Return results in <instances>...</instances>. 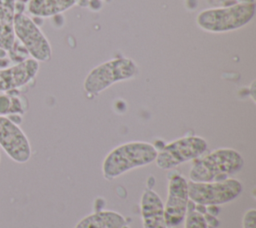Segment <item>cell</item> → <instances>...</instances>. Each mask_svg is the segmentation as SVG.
Masks as SVG:
<instances>
[{
  "label": "cell",
  "instance_id": "6da1fadb",
  "mask_svg": "<svg viewBox=\"0 0 256 228\" xmlns=\"http://www.w3.org/2000/svg\"><path fill=\"white\" fill-rule=\"evenodd\" d=\"M157 149L143 141H132L121 144L111 150L102 164L105 178L114 179L134 168L146 166L155 161Z\"/></svg>",
  "mask_w": 256,
  "mask_h": 228
},
{
  "label": "cell",
  "instance_id": "7a4b0ae2",
  "mask_svg": "<svg viewBox=\"0 0 256 228\" xmlns=\"http://www.w3.org/2000/svg\"><path fill=\"white\" fill-rule=\"evenodd\" d=\"M254 2H242L225 7L201 11L196 17L197 25L210 33H224L248 24L255 15Z\"/></svg>",
  "mask_w": 256,
  "mask_h": 228
},
{
  "label": "cell",
  "instance_id": "3957f363",
  "mask_svg": "<svg viewBox=\"0 0 256 228\" xmlns=\"http://www.w3.org/2000/svg\"><path fill=\"white\" fill-rule=\"evenodd\" d=\"M244 166L242 155L232 148H219L196 160L189 172L193 182H210L239 172Z\"/></svg>",
  "mask_w": 256,
  "mask_h": 228
},
{
  "label": "cell",
  "instance_id": "277c9868",
  "mask_svg": "<svg viewBox=\"0 0 256 228\" xmlns=\"http://www.w3.org/2000/svg\"><path fill=\"white\" fill-rule=\"evenodd\" d=\"M138 72L137 65L130 58H114L94 67L84 80V90L99 94L116 82L133 78Z\"/></svg>",
  "mask_w": 256,
  "mask_h": 228
},
{
  "label": "cell",
  "instance_id": "5b68a950",
  "mask_svg": "<svg viewBox=\"0 0 256 228\" xmlns=\"http://www.w3.org/2000/svg\"><path fill=\"white\" fill-rule=\"evenodd\" d=\"M242 189V183L235 178L210 182L188 181L189 199L204 206H216L230 202L241 194Z\"/></svg>",
  "mask_w": 256,
  "mask_h": 228
},
{
  "label": "cell",
  "instance_id": "8992f818",
  "mask_svg": "<svg viewBox=\"0 0 256 228\" xmlns=\"http://www.w3.org/2000/svg\"><path fill=\"white\" fill-rule=\"evenodd\" d=\"M208 148L207 141L200 136H184L166 144L157 151L155 163L162 170L172 169L184 162L197 159Z\"/></svg>",
  "mask_w": 256,
  "mask_h": 228
},
{
  "label": "cell",
  "instance_id": "52a82bcc",
  "mask_svg": "<svg viewBox=\"0 0 256 228\" xmlns=\"http://www.w3.org/2000/svg\"><path fill=\"white\" fill-rule=\"evenodd\" d=\"M14 33L27 53L31 55V58L38 62H45L51 59V45L40 28L30 17L21 12H16Z\"/></svg>",
  "mask_w": 256,
  "mask_h": 228
},
{
  "label": "cell",
  "instance_id": "ba28073f",
  "mask_svg": "<svg viewBox=\"0 0 256 228\" xmlns=\"http://www.w3.org/2000/svg\"><path fill=\"white\" fill-rule=\"evenodd\" d=\"M188 204V181L181 174L173 173L169 178L167 199L164 204V217L167 228H175L183 222Z\"/></svg>",
  "mask_w": 256,
  "mask_h": 228
},
{
  "label": "cell",
  "instance_id": "9c48e42d",
  "mask_svg": "<svg viewBox=\"0 0 256 228\" xmlns=\"http://www.w3.org/2000/svg\"><path fill=\"white\" fill-rule=\"evenodd\" d=\"M0 146L16 163H26L31 157V146L27 136L8 116H0Z\"/></svg>",
  "mask_w": 256,
  "mask_h": 228
},
{
  "label": "cell",
  "instance_id": "30bf717a",
  "mask_svg": "<svg viewBox=\"0 0 256 228\" xmlns=\"http://www.w3.org/2000/svg\"><path fill=\"white\" fill-rule=\"evenodd\" d=\"M39 62L24 59L13 66L0 69V92H9L28 84L39 71Z\"/></svg>",
  "mask_w": 256,
  "mask_h": 228
},
{
  "label": "cell",
  "instance_id": "8fae6325",
  "mask_svg": "<svg viewBox=\"0 0 256 228\" xmlns=\"http://www.w3.org/2000/svg\"><path fill=\"white\" fill-rule=\"evenodd\" d=\"M143 228H167L164 217V204L158 194L146 189L140 201Z\"/></svg>",
  "mask_w": 256,
  "mask_h": 228
},
{
  "label": "cell",
  "instance_id": "7c38bea8",
  "mask_svg": "<svg viewBox=\"0 0 256 228\" xmlns=\"http://www.w3.org/2000/svg\"><path fill=\"white\" fill-rule=\"evenodd\" d=\"M15 0H0V49L11 51L15 44Z\"/></svg>",
  "mask_w": 256,
  "mask_h": 228
},
{
  "label": "cell",
  "instance_id": "4fadbf2b",
  "mask_svg": "<svg viewBox=\"0 0 256 228\" xmlns=\"http://www.w3.org/2000/svg\"><path fill=\"white\" fill-rule=\"evenodd\" d=\"M125 225L124 216L115 211L103 210L82 218L75 228H123Z\"/></svg>",
  "mask_w": 256,
  "mask_h": 228
},
{
  "label": "cell",
  "instance_id": "5bb4252c",
  "mask_svg": "<svg viewBox=\"0 0 256 228\" xmlns=\"http://www.w3.org/2000/svg\"><path fill=\"white\" fill-rule=\"evenodd\" d=\"M79 0H29L28 11L36 17H51L62 13Z\"/></svg>",
  "mask_w": 256,
  "mask_h": 228
},
{
  "label": "cell",
  "instance_id": "9a60e30c",
  "mask_svg": "<svg viewBox=\"0 0 256 228\" xmlns=\"http://www.w3.org/2000/svg\"><path fill=\"white\" fill-rule=\"evenodd\" d=\"M184 228H208L206 218L198 211H194L188 207L185 215Z\"/></svg>",
  "mask_w": 256,
  "mask_h": 228
},
{
  "label": "cell",
  "instance_id": "2e32d148",
  "mask_svg": "<svg viewBox=\"0 0 256 228\" xmlns=\"http://www.w3.org/2000/svg\"><path fill=\"white\" fill-rule=\"evenodd\" d=\"M12 107L11 92H0V116H10Z\"/></svg>",
  "mask_w": 256,
  "mask_h": 228
},
{
  "label": "cell",
  "instance_id": "e0dca14e",
  "mask_svg": "<svg viewBox=\"0 0 256 228\" xmlns=\"http://www.w3.org/2000/svg\"><path fill=\"white\" fill-rule=\"evenodd\" d=\"M242 227L256 228V210L254 208H251L244 213L242 219Z\"/></svg>",
  "mask_w": 256,
  "mask_h": 228
},
{
  "label": "cell",
  "instance_id": "ac0fdd59",
  "mask_svg": "<svg viewBox=\"0 0 256 228\" xmlns=\"http://www.w3.org/2000/svg\"><path fill=\"white\" fill-rule=\"evenodd\" d=\"M255 80L251 83V86H250V97L252 98V101L255 103L256 100H255Z\"/></svg>",
  "mask_w": 256,
  "mask_h": 228
}]
</instances>
